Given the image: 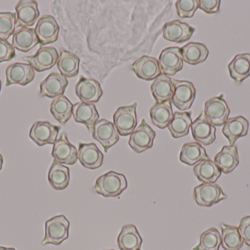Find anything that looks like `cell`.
<instances>
[{"label": "cell", "mask_w": 250, "mask_h": 250, "mask_svg": "<svg viewBox=\"0 0 250 250\" xmlns=\"http://www.w3.org/2000/svg\"><path fill=\"white\" fill-rule=\"evenodd\" d=\"M58 51L54 47H41L35 55L28 56L26 61L38 72L45 71L52 68L58 62Z\"/></svg>", "instance_id": "8fae6325"}, {"label": "cell", "mask_w": 250, "mask_h": 250, "mask_svg": "<svg viewBox=\"0 0 250 250\" xmlns=\"http://www.w3.org/2000/svg\"><path fill=\"white\" fill-rule=\"evenodd\" d=\"M195 28L179 20L166 23L163 27V37L170 42L182 44L190 39Z\"/></svg>", "instance_id": "e0dca14e"}, {"label": "cell", "mask_w": 250, "mask_h": 250, "mask_svg": "<svg viewBox=\"0 0 250 250\" xmlns=\"http://www.w3.org/2000/svg\"><path fill=\"white\" fill-rule=\"evenodd\" d=\"M6 86L19 85L26 86L35 77L33 68L29 64L22 63H13L6 69Z\"/></svg>", "instance_id": "7c38bea8"}, {"label": "cell", "mask_w": 250, "mask_h": 250, "mask_svg": "<svg viewBox=\"0 0 250 250\" xmlns=\"http://www.w3.org/2000/svg\"><path fill=\"white\" fill-rule=\"evenodd\" d=\"M181 51L183 61L192 66L204 63L209 53L204 44L194 42L184 45L181 48Z\"/></svg>", "instance_id": "f546056e"}, {"label": "cell", "mask_w": 250, "mask_h": 250, "mask_svg": "<svg viewBox=\"0 0 250 250\" xmlns=\"http://www.w3.org/2000/svg\"><path fill=\"white\" fill-rule=\"evenodd\" d=\"M1 81L0 80V92H1Z\"/></svg>", "instance_id": "bcb514c9"}, {"label": "cell", "mask_w": 250, "mask_h": 250, "mask_svg": "<svg viewBox=\"0 0 250 250\" xmlns=\"http://www.w3.org/2000/svg\"><path fill=\"white\" fill-rule=\"evenodd\" d=\"M102 88L98 81L82 77L76 85V94L82 102L94 104L103 95Z\"/></svg>", "instance_id": "ac0fdd59"}, {"label": "cell", "mask_w": 250, "mask_h": 250, "mask_svg": "<svg viewBox=\"0 0 250 250\" xmlns=\"http://www.w3.org/2000/svg\"><path fill=\"white\" fill-rule=\"evenodd\" d=\"M192 123L191 113L176 112L173 113V118L167 126V129L172 137L179 139L189 134V128Z\"/></svg>", "instance_id": "4dcf8cb0"}, {"label": "cell", "mask_w": 250, "mask_h": 250, "mask_svg": "<svg viewBox=\"0 0 250 250\" xmlns=\"http://www.w3.org/2000/svg\"><path fill=\"white\" fill-rule=\"evenodd\" d=\"M78 157L82 166L90 170L99 168L104 163V154L95 143L79 144Z\"/></svg>", "instance_id": "44dd1931"}, {"label": "cell", "mask_w": 250, "mask_h": 250, "mask_svg": "<svg viewBox=\"0 0 250 250\" xmlns=\"http://www.w3.org/2000/svg\"><path fill=\"white\" fill-rule=\"evenodd\" d=\"M51 154L54 160L66 165H73L79 159L77 149L69 142L65 134L56 141Z\"/></svg>", "instance_id": "2e32d148"}, {"label": "cell", "mask_w": 250, "mask_h": 250, "mask_svg": "<svg viewBox=\"0 0 250 250\" xmlns=\"http://www.w3.org/2000/svg\"><path fill=\"white\" fill-rule=\"evenodd\" d=\"M204 113L213 126H221L229 119L230 109L225 101L223 95H220L206 101Z\"/></svg>", "instance_id": "5b68a950"}, {"label": "cell", "mask_w": 250, "mask_h": 250, "mask_svg": "<svg viewBox=\"0 0 250 250\" xmlns=\"http://www.w3.org/2000/svg\"><path fill=\"white\" fill-rule=\"evenodd\" d=\"M120 250H141L143 239L134 225L123 226L117 239Z\"/></svg>", "instance_id": "4316f807"}, {"label": "cell", "mask_w": 250, "mask_h": 250, "mask_svg": "<svg viewBox=\"0 0 250 250\" xmlns=\"http://www.w3.org/2000/svg\"><path fill=\"white\" fill-rule=\"evenodd\" d=\"M194 174L203 183H216L221 176L222 172L216 165L214 161L209 159L203 160L195 164Z\"/></svg>", "instance_id": "1f68e13d"}, {"label": "cell", "mask_w": 250, "mask_h": 250, "mask_svg": "<svg viewBox=\"0 0 250 250\" xmlns=\"http://www.w3.org/2000/svg\"><path fill=\"white\" fill-rule=\"evenodd\" d=\"M73 115L75 121L85 125L90 132H92L94 126L100 117L95 104L82 101L73 105Z\"/></svg>", "instance_id": "7402d4cb"}, {"label": "cell", "mask_w": 250, "mask_h": 250, "mask_svg": "<svg viewBox=\"0 0 250 250\" xmlns=\"http://www.w3.org/2000/svg\"><path fill=\"white\" fill-rule=\"evenodd\" d=\"M151 91L157 103L170 101L174 92L173 79L166 75H160L151 84Z\"/></svg>", "instance_id": "484cf974"}, {"label": "cell", "mask_w": 250, "mask_h": 250, "mask_svg": "<svg viewBox=\"0 0 250 250\" xmlns=\"http://www.w3.org/2000/svg\"><path fill=\"white\" fill-rule=\"evenodd\" d=\"M70 222L64 215L56 216L45 222V237L42 245L59 246L69 237Z\"/></svg>", "instance_id": "7a4b0ae2"}, {"label": "cell", "mask_w": 250, "mask_h": 250, "mask_svg": "<svg viewBox=\"0 0 250 250\" xmlns=\"http://www.w3.org/2000/svg\"><path fill=\"white\" fill-rule=\"evenodd\" d=\"M127 187L126 177L121 173L109 171L97 179L95 191L105 198L120 196Z\"/></svg>", "instance_id": "6da1fadb"}, {"label": "cell", "mask_w": 250, "mask_h": 250, "mask_svg": "<svg viewBox=\"0 0 250 250\" xmlns=\"http://www.w3.org/2000/svg\"><path fill=\"white\" fill-rule=\"evenodd\" d=\"M0 250H16L13 248H5V247L0 246Z\"/></svg>", "instance_id": "f6af8a7d"}, {"label": "cell", "mask_w": 250, "mask_h": 250, "mask_svg": "<svg viewBox=\"0 0 250 250\" xmlns=\"http://www.w3.org/2000/svg\"><path fill=\"white\" fill-rule=\"evenodd\" d=\"M48 179L50 185L55 190H64L70 183V170L54 160L48 171Z\"/></svg>", "instance_id": "83f0119b"}, {"label": "cell", "mask_w": 250, "mask_h": 250, "mask_svg": "<svg viewBox=\"0 0 250 250\" xmlns=\"http://www.w3.org/2000/svg\"><path fill=\"white\" fill-rule=\"evenodd\" d=\"M60 127L47 121H37L32 125L29 136L38 146L54 145L57 140Z\"/></svg>", "instance_id": "9c48e42d"}, {"label": "cell", "mask_w": 250, "mask_h": 250, "mask_svg": "<svg viewBox=\"0 0 250 250\" xmlns=\"http://www.w3.org/2000/svg\"><path fill=\"white\" fill-rule=\"evenodd\" d=\"M92 133L94 139L102 145L105 153L108 152V150L120 139V135L114 123L105 119H101L96 122Z\"/></svg>", "instance_id": "ba28073f"}, {"label": "cell", "mask_w": 250, "mask_h": 250, "mask_svg": "<svg viewBox=\"0 0 250 250\" xmlns=\"http://www.w3.org/2000/svg\"><path fill=\"white\" fill-rule=\"evenodd\" d=\"M208 159L205 148L198 142L185 144L181 150L179 159L181 162L193 166L203 160Z\"/></svg>", "instance_id": "836d02e7"}, {"label": "cell", "mask_w": 250, "mask_h": 250, "mask_svg": "<svg viewBox=\"0 0 250 250\" xmlns=\"http://www.w3.org/2000/svg\"><path fill=\"white\" fill-rule=\"evenodd\" d=\"M198 8L208 14L217 13L220 10V0H200Z\"/></svg>", "instance_id": "b9f144b4"}, {"label": "cell", "mask_w": 250, "mask_h": 250, "mask_svg": "<svg viewBox=\"0 0 250 250\" xmlns=\"http://www.w3.org/2000/svg\"><path fill=\"white\" fill-rule=\"evenodd\" d=\"M249 130V122L243 116L228 119L223 128V133L229 139L230 146L234 145L239 138L247 136Z\"/></svg>", "instance_id": "603a6c76"}, {"label": "cell", "mask_w": 250, "mask_h": 250, "mask_svg": "<svg viewBox=\"0 0 250 250\" xmlns=\"http://www.w3.org/2000/svg\"></svg>", "instance_id": "7dc6e473"}, {"label": "cell", "mask_w": 250, "mask_h": 250, "mask_svg": "<svg viewBox=\"0 0 250 250\" xmlns=\"http://www.w3.org/2000/svg\"><path fill=\"white\" fill-rule=\"evenodd\" d=\"M68 85L67 78L61 73H51L41 82L40 85L41 96L56 98L63 95Z\"/></svg>", "instance_id": "d6986e66"}, {"label": "cell", "mask_w": 250, "mask_h": 250, "mask_svg": "<svg viewBox=\"0 0 250 250\" xmlns=\"http://www.w3.org/2000/svg\"><path fill=\"white\" fill-rule=\"evenodd\" d=\"M192 136L201 145H211L216 140V128L207 120L204 113L195 119L191 125Z\"/></svg>", "instance_id": "9a60e30c"}, {"label": "cell", "mask_w": 250, "mask_h": 250, "mask_svg": "<svg viewBox=\"0 0 250 250\" xmlns=\"http://www.w3.org/2000/svg\"><path fill=\"white\" fill-rule=\"evenodd\" d=\"M132 68L139 79L145 81L154 80L162 74L158 60L148 56H143L137 60Z\"/></svg>", "instance_id": "ffe728a7"}, {"label": "cell", "mask_w": 250, "mask_h": 250, "mask_svg": "<svg viewBox=\"0 0 250 250\" xmlns=\"http://www.w3.org/2000/svg\"><path fill=\"white\" fill-rule=\"evenodd\" d=\"M226 198L227 195L215 183H203L194 189V199L200 206L211 207Z\"/></svg>", "instance_id": "277c9868"}, {"label": "cell", "mask_w": 250, "mask_h": 250, "mask_svg": "<svg viewBox=\"0 0 250 250\" xmlns=\"http://www.w3.org/2000/svg\"><path fill=\"white\" fill-rule=\"evenodd\" d=\"M230 77L240 84L250 76V54H237L229 66Z\"/></svg>", "instance_id": "f1b7e54d"}, {"label": "cell", "mask_w": 250, "mask_h": 250, "mask_svg": "<svg viewBox=\"0 0 250 250\" xmlns=\"http://www.w3.org/2000/svg\"><path fill=\"white\" fill-rule=\"evenodd\" d=\"M214 163L225 174L233 172L239 164L237 148L235 145H225L214 157Z\"/></svg>", "instance_id": "cb8c5ba5"}, {"label": "cell", "mask_w": 250, "mask_h": 250, "mask_svg": "<svg viewBox=\"0 0 250 250\" xmlns=\"http://www.w3.org/2000/svg\"><path fill=\"white\" fill-rule=\"evenodd\" d=\"M239 230L244 243L250 248V216H247L242 219Z\"/></svg>", "instance_id": "7bdbcfd3"}, {"label": "cell", "mask_w": 250, "mask_h": 250, "mask_svg": "<svg viewBox=\"0 0 250 250\" xmlns=\"http://www.w3.org/2000/svg\"><path fill=\"white\" fill-rule=\"evenodd\" d=\"M16 27V13H0V40L7 41L12 35H14Z\"/></svg>", "instance_id": "f35d334b"}, {"label": "cell", "mask_w": 250, "mask_h": 250, "mask_svg": "<svg viewBox=\"0 0 250 250\" xmlns=\"http://www.w3.org/2000/svg\"><path fill=\"white\" fill-rule=\"evenodd\" d=\"M221 245L225 250H239L243 247L244 242L236 226L221 224Z\"/></svg>", "instance_id": "8d00e7d4"}, {"label": "cell", "mask_w": 250, "mask_h": 250, "mask_svg": "<svg viewBox=\"0 0 250 250\" xmlns=\"http://www.w3.org/2000/svg\"><path fill=\"white\" fill-rule=\"evenodd\" d=\"M198 6L199 2L198 0H178L176 2L178 16L182 19L193 17Z\"/></svg>", "instance_id": "ab89813d"}, {"label": "cell", "mask_w": 250, "mask_h": 250, "mask_svg": "<svg viewBox=\"0 0 250 250\" xmlns=\"http://www.w3.org/2000/svg\"><path fill=\"white\" fill-rule=\"evenodd\" d=\"M159 64L162 74L173 76L183 68L182 51L179 47L164 48L159 57Z\"/></svg>", "instance_id": "30bf717a"}, {"label": "cell", "mask_w": 250, "mask_h": 250, "mask_svg": "<svg viewBox=\"0 0 250 250\" xmlns=\"http://www.w3.org/2000/svg\"><path fill=\"white\" fill-rule=\"evenodd\" d=\"M136 102L132 105L121 107L118 108L114 116V124L120 136H126L130 135L136 129L137 109Z\"/></svg>", "instance_id": "3957f363"}, {"label": "cell", "mask_w": 250, "mask_h": 250, "mask_svg": "<svg viewBox=\"0 0 250 250\" xmlns=\"http://www.w3.org/2000/svg\"><path fill=\"white\" fill-rule=\"evenodd\" d=\"M174 92L172 98V104L181 111L189 110L192 107L196 91L192 82L173 79Z\"/></svg>", "instance_id": "8992f818"}, {"label": "cell", "mask_w": 250, "mask_h": 250, "mask_svg": "<svg viewBox=\"0 0 250 250\" xmlns=\"http://www.w3.org/2000/svg\"><path fill=\"white\" fill-rule=\"evenodd\" d=\"M155 136V132L143 119L140 126L131 134L128 143L135 152L141 154L152 148Z\"/></svg>", "instance_id": "52a82bcc"}, {"label": "cell", "mask_w": 250, "mask_h": 250, "mask_svg": "<svg viewBox=\"0 0 250 250\" xmlns=\"http://www.w3.org/2000/svg\"><path fill=\"white\" fill-rule=\"evenodd\" d=\"M173 109L170 101L156 103L150 110V117L154 126L159 129L167 127L173 118Z\"/></svg>", "instance_id": "d6a6232c"}, {"label": "cell", "mask_w": 250, "mask_h": 250, "mask_svg": "<svg viewBox=\"0 0 250 250\" xmlns=\"http://www.w3.org/2000/svg\"><path fill=\"white\" fill-rule=\"evenodd\" d=\"M16 27H30L40 16L38 3L34 0H21L16 6Z\"/></svg>", "instance_id": "5bb4252c"}, {"label": "cell", "mask_w": 250, "mask_h": 250, "mask_svg": "<svg viewBox=\"0 0 250 250\" xmlns=\"http://www.w3.org/2000/svg\"><path fill=\"white\" fill-rule=\"evenodd\" d=\"M3 162H4V159H3L2 156L0 154V171L2 169Z\"/></svg>", "instance_id": "ee69618b"}, {"label": "cell", "mask_w": 250, "mask_h": 250, "mask_svg": "<svg viewBox=\"0 0 250 250\" xmlns=\"http://www.w3.org/2000/svg\"><path fill=\"white\" fill-rule=\"evenodd\" d=\"M80 60L73 53L63 50L61 51L57 67L60 73L65 78H73L77 76L79 72Z\"/></svg>", "instance_id": "e575fe53"}, {"label": "cell", "mask_w": 250, "mask_h": 250, "mask_svg": "<svg viewBox=\"0 0 250 250\" xmlns=\"http://www.w3.org/2000/svg\"><path fill=\"white\" fill-rule=\"evenodd\" d=\"M73 105L64 95L53 100L50 112L55 120L61 124H65L73 115Z\"/></svg>", "instance_id": "d590c367"}, {"label": "cell", "mask_w": 250, "mask_h": 250, "mask_svg": "<svg viewBox=\"0 0 250 250\" xmlns=\"http://www.w3.org/2000/svg\"><path fill=\"white\" fill-rule=\"evenodd\" d=\"M35 30L41 45L52 44L58 40L60 26L52 16H42L38 21Z\"/></svg>", "instance_id": "4fadbf2b"}, {"label": "cell", "mask_w": 250, "mask_h": 250, "mask_svg": "<svg viewBox=\"0 0 250 250\" xmlns=\"http://www.w3.org/2000/svg\"><path fill=\"white\" fill-rule=\"evenodd\" d=\"M16 57L14 47L7 41L0 40V63L10 61Z\"/></svg>", "instance_id": "60d3db41"}, {"label": "cell", "mask_w": 250, "mask_h": 250, "mask_svg": "<svg viewBox=\"0 0 250 250\" xmlns=\"http://www.w3.org/2000/svg\"><path fill=\"white\" fill-rule=\"evenodd\" d=\"M221 245V235L217 229L212 227L201 235L200 243L193 250H219Z\"/></svg>", "instance_id": "74e56055"}, {"label": "cell", "mask_w": 250, "mask_h": 250, "mask_svg": "<svg viewBox=\"0 0 250 250\" xmlns=\"http://www.w3.org/2000/svg\"><path fill=\"white\" fill-rule=\"evenodd\" d=\"M39 44L35 29L21 27L15 32L12 45L15 49L22 52H29Z\"/></svg>", "instance_id": "d4e9b609"}]
</instances>
